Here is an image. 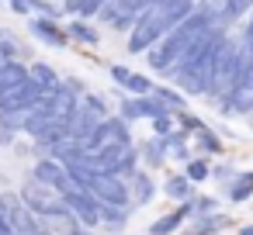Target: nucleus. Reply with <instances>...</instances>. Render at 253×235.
Wrapping results in <instances>:
<instances>
[{"label":"nucleus","instance_id":"nucleus-1","mask_svg":"<svg viewBox=\"0 0 253 235\" xmlns=\"http://www.w3.org/2000/svg\"><path fill=\"white\" fill-rule=\"evenodd\" d=\"M225 38H229V35H225L222 25L205 28V32L194 38V45H191V49H187L163 76L177 80V87H180L184 97H205V94H208V83H211V63H215V52H218V45H222Z\"/></svg>","mask_w":253,"mask_h":235},{"label":"nucleus","instance_id":"nucleus-2","mask_svg":"<svg viewBox=\"0 0 253 235\" xmlns=\"http://www.w3.org/2000/svg\"><path fill=\"white\" fill-rule=\"evenodd\" d=\"M194 11V0H156L153 7H146L132 28H128V52H146L153 49L167 32H173L187 14Z\"/></svg>","mask_w":253,"mask_h":235},{"label":"nucleus","instance_id":"nucleus-3","mask_svg":"<svg viewBox=\"0 0 253 235\" xmlns=\"http://www.w3.org/2000/svg\"><path fill=\"white\" fill-rule=\"evenodd\" d=\"M211 25H215V21H208L201 11H191L173 32H167L153 49H146V52H149V66H153L156 73H167V69L194 45V38H198L205 28H211Z\"/></svg>","mask_w":253,"mask_h":235},{"label":"nucleus","instance_id":"nucleus-4","mask_svg":"<svg viewBox=\"0 0 253 235\" xmlns=\"http://www.w3.org/2000/svg\"><path fill=\"white\" fill-rule=\"evenodd\" d=\"M253 59V49H246L243 42H232V38H225L222 45H218V52H215V63H211V83H208V101L211 104H222L225 97H229V90L236 87V80L243 76V69H246V63Z\"/></svg>","mask_w":253,"mask_h":235},{"label":"nucleus","instance_id":"nucleus-5","mask_svg":"<svg viewBox=\"0 0 253 235\" xmlns=\"http://www.w3.org/2000/svg\"><path fill=\"white\" fill-rule=\"evenodd\" d=\"M90 156H94L97 169L108 173V176L128 180V176L139 169V149H135L132 142H128V145H104V149H94Z\"/></svg>","mask_w":253,"mask_h":235},{"label":"nucleus","instance_id":"nucleus-6","mask_svg":"<svg viewBox=\"0 0 253 235\" xmlns=\"http://www.w3.org/2000/svg\"><path fill=\"white\" fill-rule=\"evenodd\" d=\"M21 204H25L32 214H42V218H66V214H70L66 201H63L52 187H42V183H28L25 194H21Z\"/></svg>","mask_w":253,"mask_h":235},{"label":"nucleus","instance_id":"nucleus-7","mask_svg":"<svg viewBox=\"0 0 253 235\" xmlns=\"http://www.w3.org/2000/svg\"><path fill=\"white\" fill-rule=\"evenodd\" d=\"M90 197L97 204H115V207H128L132 211V197H128V183L122 176H108V173H94L87 183Z\"/></svg>","mask_w":253,"mask_h":235},{"label":"nucleus","instance_id":"nucleus-8","mask_svg":"<svg viewBox=\"0 0 253 235\" xmlns=\"http://www.w3.org/2000/svg\"><path fill=\"white\" fill-rule=\"evenodd\" d=\"M218 111L225 118H236V114H253V59L246 63L243 76L236 80V87L229 90V97L218 104Z\"/></svg>","mask_w":253,"mask_h":235},{"label":"nucleus","instance_id":"nucleus-9","mask_svg":"<svg viewBox=\"0 0 253 235\" xmlns=\"http://www.w3.org/2000/svg\"><path fill=\"white\" fill-rule=\"evenodd\" d=\"M128 142H132V135H128V121L125 118H101L97 128L87 138V152L104 149V145H128Z\"/></svg>","mask_w":253,"mask_h":235},{"label":"nucleus","instance_id":"nucleus-10","mask_svg":"<svg viewBox=\"0 0 253 235\" xmlns=\"http://www.w3.org/2000/svg\"><path fill=\"white\" fill-rule=\"evenodd\" d=\"M42 94H45V90H42L32 76H25L18 87H11L4 97H0V111H28V107H32Z\"/></svg>","mask_w":253,"mask_h":235},{"label":"nucleus","instance_id":"nucleus-11","mask_svg":"<svg viewBox=\"0 0 253 235\" xmlns=\"http://www.w3.org/2000/svg\"><path fill=\"white\" fill-rule=\"evenodd\" d=\"M32 35L39 38V42H45V45H52V49H63L66 42H70V35H66V28H59V21L56 18H32Z\"/></svg>","mask_w":253,"mask_h":235},{"label":"nucleus","instance_id":"nucleus-12","mask_svg":"<svg viewBox=\"0 0 253 235\" xmlns=\"http://www.w3.org/2000/svg\"><path fill=\"white\" fill-rule=\"evenodd\" d=\"M111 80H115L118 87H125L128 94H135V97H146V94L153 90L149 76H142V73H132V69H125V66H111Z\"/></svg>","mask_w":253,"mask_h":235},{"label":"nucleus","instance_id":"nucleus-13","mask_svg":"<svg viewBox=\"0 0 253 235\" xmlns=\"http://www.w3.org/2000/svg\"><path fill=\"white\" fill-rule=\"evenodd\" d=\"M125 183H128L132 207H142V204H149V201L156 197V183H153V176H149V173H139V169H135Z\"/></svg>","mask_w":253,"mask_h":235},{"label":"nucleus","instance_id":"nucleus-14","mask_svg":"<svg viewBox=\"0 0 253 235\" xmlns=\"http://www.w3.org/2000/svg\"><path fill=\"white\" fill-rule=\"evenodd\" d=\"M187 218H191V201H180V207H177V211H170V214H163L160 221H153V225H149V235H173Z\"/></svg>","mask_w":253,"mask_h":235},{"label":"nucleus","instance_id":"nucleus-15","mask_svg":"<svg viewBox=\"0 0 253 235\" xmlns=\"http://www.w3.org/2000/svg\"><path fill=\"white\" fill-rule=\"evenodd\" d=\"M225 197L232 201V204H243V201H250L253 197V173L250 169H236V176L232 180H225Z\"/></svg>","mask_w":253,"mask_h":235},{"label":"nucleus","instance_id":"nucleus-16","mask_svg":"<svg viewBox=\"0 0 253 235\" xmlns=\"http://www.w3.org/2000/svg\"><path fill=\"white\" fill-rule=\"evenodd\" d=\"M232 225V218L229 214H222V211H211V214H201V218H194V225H191V235H215V232H222V228H229Z\"/></svg>","mask_w":253,"mask_h":235},{"label":"nucleus","instance_id":"nucleus-17","mask_svg":"<svg viewBox=\"0 0 253 235\" xmlns=\"http://www.w3.org/2000/svg\"><path fill=\"white\" fill-rule=\"evenodd\" d=\"M25 76H28V66H25V63H18V59L0 63V97H4L11 87H18Z\"/></svg>","mask_w":253,"mask_h":235},{"label":"nucleus","instance_id":"nucleus-18","mask_svg":"<svg viewBox=\"0 0 253 235\" xmlns=\"http://www.w3.org/2000/svg\"><path fill=\"white\" fill-rule=\"evenodd\" d=\"M191 135H194V145H198V152H201V156H215V152H222V149H225V142H222V138H218L208 125L194 128Z\"/></svg>","mask_w":253,"mask_h":235},{"label":"nucleus","instance_id":"nucleus-19","mask_svg":"<svg viewBox=\"0 0 253 235\" xmlns=\"http://www.w3.org/2000/svg\"><path fill=\"white\" fill-rule=\"evenodd\" d=\"M63 173H66L63 163H56L52 156H49V159H39V166H35V183H42V187H56Z\"/></svg>","mask_w":253,"mask_h":235},{"label":"nucleus","instance_id":"nucleus-20","mask_svg":"<svg viewBox=\"0 0 253 235\" xmlns=\"http://www.w3.org/2000/svg\"><path fill=\"white\" fill-rule=\"evenodd\" d=\"M149 94H153V97L170 111V114H180V111H184V104H187V97H184L180 90H170V87H156V83H153V90H149Z\"/></svg>","mask_w":253,"mask_h":235},{"label":"nucleus","instance_id":"nucleus-21","mask_svg":"<svg viewBox=\"0 0 253 235\" xmlns=\"http://www.w3.org/2000/svg\"><path fill=\"white\" fill-rule=\"evenodd\" d=\"M101 225H104L108 232H125V225H128V207L101 204Z\"/></svg>","mask_w":253,"mask_h":235},{"label":"nucleus","instance_id":"nucleus-22","mask_svg":"<svg viewBox=\"0 0 253 235\" xmlns=\"http://www.w3.org/2000/svg\"><path fill=\"white\" fill-rule=\"evenodd\" d=\"M28 76H32V80H35L45 94L59 87V73H56L52 66H45V63H32V66H28Z\"/></svg>","mask_w":253,"mask_h":235},{"label":"nucleus","instance_id":"nucleus-23","mask_svg":"<svg viewBox=\"0 0 253 235\" xmlns=\"http://www.w3.org/2000/svg\"><path fill=\"white\" fill-rule=\"evenodd\" d=\"M139 156L149 163V169H160L163 163H167V145H163V138L156 135V138H149V142H142V149H139Z\"/></svg>","mask_w":253,"mask_h":235},{"label":"nucleus","instance_id":"nucleus-24","mask_svg":"<svg viewBox=\"0 0 253 235\" xmlns=\"http://www.w3.org/2000/svg\"><path fill=\"white\" fill-rule=\"evenodd\" d=\"M163 190H167V197H173V201H191V197H194V183H191L184 173L170 176V180L163 183Z\"/></svg>","mask_w":253,"mask_h":235},{"label":"nucleus","instance_id":"nucleus-25","mask_svg":"<svg viewBox=\"0 0 253 235\" xmlns=\"http://www.w3.org/2000/svg\"><path fill=\"white\" fill-rule=\"evenodd\" d=\"M246 11H253V0H225V7H222V18H218V25L222 28H229L236 18H243Z\"/></svg>","mask_w":253,"mask_h":235},{"label":"nucleus","instance_id":"nucleus-26","mask_svg":"<svg viewBox=\"0 0 253 235\" xmlns=\"http://www.w3.org/2000/svg\"><path fill=\"white\" fill-rule=\"evenodd\" d=\"M104 4H108V0H66L63 11L66 14H80V18H94Z\"/></svg>","mask_w":253,"mask_h":235},{"label":"nucleus","instance_id":"nucleus-27","mask_svg":"<svg viewBox=\"0 0 253 235\" xmlns=\"http://www.w3.org/2000/svg\"><path fill=\"white\" fill-rule=\"evenodd\" d=\"M184 166H187V169H184V176H187L191 183H201V180H208V173H211L208 156H194V159H187Z\"/></svg>","mask_w":253,"mask_h":235},{"label":"nucleus","instance_id":"nucleus-28","mask_svg":"<svg viewBox=\"0 0 253 235\" xmlns=\"http://www.w3.org/2000/svg\"><path fill=\"white\" fill-rule=\"evenodd\" d=\"M66 35L77 38V42H84V45H97V32H94L87 21H73V25L66 28Z\"/></svg>","mask_w":253,"mask_h":235},{"label":"nucleus","instance_id":"nucleus-29","mask_svg":"<svg viewBox=\"0 0 253 235\" xmlns=\"http://www.w3.org/2000/svg\"><path fill=\"white\" fill-rule=\"evenodd\" d=\"M211 211H218L215 197H191V218H201V214H211Z\"/></svg>","mask_w":253,"mask_h":235},{"label":"nucleus","instance_id":"nucleus-30","mask_svg":"<svg viewBox=\"0 0 253 235\" xmlns=\"http://www.w3.org/2000/svg\"><path fill=\"white\" fill-rule=\"evenodd\" d=\"M122 118H125V121H139V118H142L135 97H122Z\"/></svg>","mask_w":253,"mask_h":235},{"label":"nucleus","instance_id":"nucleus-31","mask_svg":"<svg viewBox=\"0 0 253 235\" xmlns=\"http://www.w3.org/2000/svg\"><path fill=\"white\" fill-rule=\"evenodd\" d=\"M80 101H84V104H87V107H90V111H94L97 118H108V104H104V97H94V94H84Z\"/></svg>","mask_w":253,"mask_h":235},{"label":"nucleus","instance_id":"nucleus-32","mask_svg":"<svg viewBox=\"0 0 253 235\" xmlns=\"http://www.w3.org/2000/svg\"><path fill=\"white\" fill-rule=\"evenodd\" d=\"M153 132H156V135L173 132V114H160V118H153Z\"/></svg>","mask_w":253,"mask_h":235},{"label":"nucleus","instance_id":"nucleus-33","mask_svg":"<svg viewBox=\"0 0 253 235\" xmlns=\"http://www.w3.org/2000/svg\"><path fill=\"white\" fill-rule=\"evenodd\" d=\"M211 180H218V183H225V180H232L236 176V166H211V173H208Z\"/></svg>","mask_w":253,"mask_h":235},{"label":"nucleus","instance_id":"nucleus-34","mask_svg":"<svg viewBox=\"0 0 253 235\" xmlns=\"http://www.w3.org/2000/svg\"><path fill=\"white\" fill-rule=\"evenodd\" d=\"M14 14H32V0H7Z\"/></svg>","mask_w":253,"mask_h":235},{"label":"nucleus","instance_id":"nucleus-35","mask_svg":"<svg viewBox=\"0 0 253 235\" xmlns=\"http://www.w3.org/2000/svg\"><path fill=\"white\" fill-rule=\"evenodd\" d=\"M14 135H18V132H11V128L0 125V145H11V142H14Z\"/></svg>","mask_w":253,"mask_h":235},{"label":"nucleus","instance_id":"nucleus-36","mask_svg":"<svg viewBox=\"0 0 253 235\" xmlns=\"http://www.w3.org/2000/svg\"><path fill=\"white\" fill-rule=\"evenodd\" d=\"M246 49H253V18H250V28H246V38H243Z\"/></svg>","mask_w":253,"mask_h":235},{"label":"nucleus","instance_id":"nucleus-37","mask_svg":"<svg viewBox=\"0 0 253 235\" xmlns=\"http://www.w3.org/2000/svg\"><path fill=\"white\" fill-rule=\"evenodd\" d=\"M239 235H253V225H243V228H239Z\"/></svg>","mask_w":253,"mask_h":235},{"label":"nucleus","instance_id":"nucleus-38","mask_svg":"<svg viewBox=\"0 0 253 235\" xmlns=\"http://www.w3.org/2000/svg\"><path fill=\"white\" fill-rule=\"evenodd\" d=\"M35 235H52V232H49V228H39V232H35Z\"/></svg>","mask_w":253,"mask_h":235},{"label":"nucleus","instance_id":"nucleus-39","mask_svg":"<svg viewBox=\"0 0 253 235\" xmlns=\"http://www.w3.org/2000/svg\"><path fill=\"white\" fill-rule=\"evenodd\" d=\"M115 235H125V232H115Z\"/></svg>","mask_w":253,"mask_h":235},{"label":"nucleus","instance_id":"nucleus-40","mask_svg":"<svg viewBox=\"0 0 253 235\" xmlns=\"http://www.w3.org/2000/svg\"><path fill=\"white\" fill-rule=\"evenodd\" d=\"M0 63H4V59H0Z\"/></svg>","mask_w":253,"mask_h":235}]
</instances>
